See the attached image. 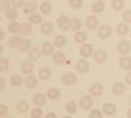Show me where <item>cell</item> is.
I'll return each instance as SVG.
<instances>
[{
    "label": "cell",
    "instance_id": "20",
    "mask_svg": "<svg viewBox=\"0 0 131 118\" xmlns=\"http://www.w3.org/2000/svg\"><path fill=\"white\" fill-rule=\"evenodd\" d=\"M119 64H121V67L125 68V70H131V58L122 57L121 59H119Z\"/></svg>",
    "mask_w": 131,
    "mask_h": 118
},
{
    "label": "cell",
    "instance_id": "48",
    "mask_svg": "<svg viewBox=\"0 0 131 118\" xmlns=\"http://www.w3.org/2000/svg\"><path fill=\"white\" fill-rule=\"evenodd\" d=\"M2 2V5H0V8H2V10H4V8L7 7V4H8V0H0Z\"/></svg>",
    "mask_w": 131,
    "mask_h": 118
},
{
    "label": "cell",
    "instance_id": "23",
    "mask_svg": "<svg viewBox=\"0 0 131 118\" xmlns=\"http://www.w3.org/2000/svg\"><path fill=\"white\" fill-rule=\"evenodd\" d=\"M37 10V4L34 2H29L24 7V13H34Z\"/></svg>",
    "mask_w": 131,
    "mask_h": 118
},
{
    "label": "cell",
    "instance_id": "38",
    "mask_svg": "<svg viewBox=\"0 0 131 118\" xmlns=\"http://www.w3.org/2000/svg\"><path fill=\"white\" fill-rule=\"evenodd\" d=\"M81 28V21L79 18H72L71 20V29L73 30H79Z\"/></svg>",
    "mask_w": 131,
    "mask_h": 118
},
{
    "label": "cell",
    "instance_id": "8",
    "mask_svg": "<svg viewBox=\"0 0 131 118\" xmlns=\"http://www.w3.org/2000/svg\"><path fill=\"white\" fill-rule=\"evenodd\" d=\"M98 36L101 38H107L112 36V28L109 25H102L100 26V30H98Z\"/></svg>",
    "mask_w": 131,
    "mask_h": 118
},
{
    "label": "cell",
    "instance_id": "9",
    "mask_svg": "<svg viewBox=\"0 0 131 118\" xmlns=\"http://www.w3.org/2000/svg\"><path fill=\"white\" fill-rule=\"evenodd\" d=\"M52 62L57 63V64H63L67 60H66V57H64V54L62 51H57V52H54V54H52Z\"/></svg>",
    "mask_w": 131,
    "mask_h": 118
},
{
    "label": "cell",
    "instance_id": "52",
    "mask_svg": "<svg viewBox=\"0 0 131 118\" xmlns=\"http://www.w3.org/2000/svg\"><path fill=\"white\" fill-rule=\"evenodd\" d=\"M63 118H72V117H70V115H66V117H63Z\"/></svg>",
    "mask_w": 131,
    "mask_h": 118
},
{
    "label": "cell",
    "instance_id": "33",
    "mask_svg": "<svg viewBox=\"0 0 131 118\" xmlns=\"http://www.w3.org/2000/svg\"><path fill=\"white\" fill-rule=\"evenodd\" d=\"M112 7L115 10H121L125 7V2L123 0H112Z\"/></svg>",
    "mask_w": 131,
    "mask_h": 118
},
{
    "label": "cell",
    "instance_id": "26",
    "mask_svg": "<svg viewBox=\"0 0 131 118\" xmlns=\"http://www.w3.org/2000/svg\"><path fill=\"white\" fill-rule=\"evenodd\" d=\"M16 108L18 109V112L25 113V112H28V109H29V104H28V101H25V100H21V101L17 102Z\"/></svg>",
    "mask_w": 131,
    "mask_h": 118
},
{
    "label": "cell",
    "instance_id": "15",
    "mask_svg": "<svg viewBox=\"0 0 131 118\" xmlns=\"http://www.w3.org/2000/svg\"><path fill=\"white\" fill-rule=\"evenodd\" d=\"M125 89H126L125 84H123V83H121V81H118V83H115V84L113 85V93H114V94H117V96L122 94V93L125 92Z\"/></svg>",
    "mask_w": 131,
    "mask_h": 118
},
{
    "label": "cell",
    "instance_id": "34",
    "mask_svg": "<svg viewBox=\"0 0 131 118\" xmlns=\"http://www.w3.org/2000/svg\"><path fill=\"white\" fill-rule=\"evenodd\" d=\"M42 115H43V113H42V109H39V106H36L34 109L30 110V117L31 118H41Z\"/></svg>",
    "mask_w": 131,
    "mask_h": 118
},
{
    "label": "cell",
    "instance_id": "22",
    "mask_svg": "<svg viewBox=\"0 0 131 118\" xmlns=\"http://www.w3.org/2000/svg\"><path fill=\"white\" fill-rule=\"evenodd\" d=\"M73 39L78 42V44H84V42L86 41V34L84 33V31H76V33L73 34Z\"/></svg>",
    "mask_w": 131,
    "mask_h": 118
},
{
    "label": "cell",
    "instance_id": "53",
    "mask_svg": "<svg viewBox=\"0 0 131 118\" xmlns=\"http://www.w3.org/2000/svg\"><path fill=\"white\" fill-rule=\"evenodd\" d=\"M128 102L131 104V96H130V97H128Z\"/></svg>",
    "mask_w": 131,
    "mask_h": 118
},
{
    "label": "cell",
    "instance_id": "31",
    "mask_svg": "<svg viewBox=\"0 0 131 118\" xmlns=\"http://www.w3.org/2000/svg\"><path fill=\"white\" fill-rule=\"evenodd\" d=\"M51 12V4L45 2V3H42L41 4V13L42 15H50Z\"/></svg>",
    "mask_w": 131,
    "mask_h": 118
},
{
    "label": "cell",
    "instance_id": "50",
    "mask_svg": "<svg viewBox=\"0 0 131 118\" xmlns=\"http://www.w3.org/2000/svg\"><path fill=\"white\" fill-rule=\"evenodd\" d=\"M127 117H128V118H131V108L127 110Z\"/></svg>",
    "mask_w": 131,
    "mask_h": 118
},
{
    "label": "cell",
    "instance_id": "44",
    "mask_svg": "<svg viewBox=\"0 0 131 118\" xmlns=\"http://www.w3.org/2000/svg\"><path fill=\"white\" fill-rule=\"evenodd\" d=\"M10 4L13 5V8H20V7H23L24 0H10Z\"/></svg>",
    "mask_w": 131,
    "mask_h": 118
},
{
    "label": "cell",
    "instance_id": "16",
    "mask_svg": "<svg viewBox=\"0 0 131 118\" xmlns=\"http://www.w3.org/2000/svg\"><path fill=\"white\" fill-rule=\"evenodd\" d=\"M21 71H23L24 73H26V75H30L33 72V64H31V62H29V60L23 62V64H21Z\"/></svg>",
    "mask_w": 131,
    "mask_h": 118
},
{
    "label": "cell",
    "instance_id": "18",
    "mask_svg": "<svg viewBox=\"0 0 131 118\" xmlns=\"http://www.w3.org/2000/svg\"><path fill=\"white\" fill-rule=\"evenodd\" d=\"M42 50L41 49H38V47H36V49H31L30 50V52H29V58L31 59V60H38L39 58H41V54H42Z\"/></svg>",
    "mask_w": 131,
    "mask_h": 118
},
{
    "label": "cell",
    "instance_id": "3",
    "mask_svg": "<svg viewBox=\"0 0 131 118\" xmlns=\"http://www.w3.org/2000/svg\"><path fill=\"white\" fill-rule=\"evenodd\" d=\"M78 81V78H76V73L73 72H66L63 75V83L66 85H72Z\"/></svg>",
    "mask_w": 131,
    "mask_h": 118
},
{
    "label": "cell",
    "instance_id": "42",
    "mask_svg": "<svg viewBox=\"0 0 131 118\" xmlns=\"http://www.w3.org/2000/svg\"><path fill=\"white\" fill-rule=\"evenodd\" d=\"M70 4L72 8H81L83 0H70Z\"/></svg>",
    "mask_w": 131,
    "mask_h": 118
},
{
    "label": "cell",
    "instance_id": "1",
    "mask_svg": "<svg viewBox=\"0 0 131 118\" xmlns=\"http://www.w3.org/2000/svg\"><path fill=\"white\" fill-rule=\"evenodd\" d=\"M76 71H78L79 73H86L88 72V70H89V64H88V62H86L85 59H80V60H78L76 62Z\"/></svg>",
    "mask_w": 131,
    "mask_h": 118
},
{
    "label": "cell",
    "instance_id": "21",
    "mask_svg": "<svg viewBox=\"0 0 131 118\" xmlns=\"http://www.w3.org/2000/svg\"><path fill=\"white\" fill-rule=\"evenodd\" d=\"M38 76H39L42 80H47V79H50V78H51V71H50L49 68H46V67H43V68H41V70H39Z\"/></svg>",
    "mask_w": 131,
    "mask_h": 118
},
{
    "label": "cell",
    "instance_id": "17",
    "mask_svg": "<svg viewBox=\"0 0 131 118\" xmlns=\"http://www.w3.org/2000/svg\"><path fill=\"white\" fill-rule=\"evenodd\" d=\"M118 51L121 52V54H127L130 51V44L127 41H122L118 44Z\"/></svg>",
    "mask_w": 131,
    "mask_h": 118
},
{
    "label": "cell",
    "instance_id": "14",
    "mask_svg": "<svg viewBox=\"0 0 131 118\" xmlns=\"http://www.w3.org/2000/svg\"><path fill=\"white\" fill-rule=\"evenodd\" d=\"M25 85H26V88L31 89V88H36L37 87V78L36 76H31V75H29V76L25 79Z\"/></svg>",
    "mask_w": 131,
    "mask_h": 118
},
{
    "label": "cell",
    "instance_id": "13",
    "mask_svg": "<svg viewBox=\"0 0 131 118\" xmlns=\"http://www.w3.org/2000/svg\"><path fill=\"white\" fill-rule=\"evenodd\" d=\"M86 26H88V29H96L97 25H98V20L96 16H88L86 17Z\"/></svg>",
    "mask_w": 131,
    "mask_h": 118
},
{
    "label": "cell",
    "instance_id": "47",
    "mask_svg": "<svg viewBox=\"0 0 131 118\" xmlns=\"http://www.w3.org/2000/svg\"><path fill=\"white\" fill-rule=\"evenodd\" d=\"M45 118H57V114L54 113V112H49V113L45 115Z\"/></svg>",
    "mask_w": 131,
    "mask_h": 118
},
{
    "label": "cell",
    "instance_id": "49",
    "mask_svg": "<svg viewBox=\"0 0 131 118\" xmlns=\"http://www.w3.org/2000/svg\"><path fill=\"white\" fill-rule=\"evenodd\" d=\"M126 83H127V84H131V72H128V73L126 75Z\"/></svg>",
    "mask_w": 131,
    "mask_h": 118
},
{
    "label": "cell",
    "instance_id": "7",
    "mask_svg": "<svg viewBox=\"0 0 131 118\" xmlns=\"http://www.w3.org/2000/svg\"><path fill=\"white\" fill-rule=\"evenodd\" d=\"M89 92H91L92 96L98 97V96H101L104 93V88H102V85H100V84H92L91 88H89Z\"/></svg>",
    "mask_w": 131,
    "mask_h": 118
},
{
    "label": "cell",
    "instance_id": "40",
    "mask_svg": "<svg viewBox=\"0 0 131 118\" xmlns=\"http://www.w3.org/2000/svg\"><path fill=\"white\" fill-rule=\"evenodd\" d=\"M66 110H67L68 113H75L76 112V102L73 101H70L66 104Z\"/></svg>",
    "mask_w": 131,
    "mask_h": 118
},
{
    "label": "cell",
    "instance_id": "25",
    "mask_svg": "<svg viewBox=\"0 0 131 118\" xmlns=\"http://www.w3.org/2000/svg\"><path fill=\"white\" fill-rule=\"evenodd\" d=\"M52 31V24L51 23H43L42 25H41V33L42 34H50Z\"/></svg>",
    "mask_w": 131,
    "mask_h": 118
},
{
    "label": "cell",
    "instance_id": "4",
    "mask_svg": "<svg viewBox=\"0 0 131 118\" xmlns=\"http://www.w3.org/2000/svg\"><path fill=\"white\" fill-rule=\"evenodd\" d=\"M92 105H93L92 97H89V96H84V97H81V100H80V108H81L83 110L91 109Z\"/></svg>",
    "mask_w": 131,
    "mask_h": 118
},
{
    "label": "cell",
    "instance_id": "5",
    "mask_svg": "<svg viewBox=\"0 0 131 118\" xmlns=\"http://www.w3.org/2000/svg\"><path fill=\"white\" fill-rule=\"evenodd\" d=\"M115 112H117V108H115L114 104H110V102L104 104V106H102V113H104V114H106V115L110 117V115H114Z\"/></svg>",
    "mask_w": 131,
    "mask_h": 118
},
{
    "label": "cell",
    "instance_id": "27",
    "mask_svg": "<svg viewBox=\"0 0 131 118\" xmlns=\"http://www.w3.org/2000/svg\"><path fill=\"white\" fill-rule=\"evenodd\" d=\"M52 50H54V46L50 44V42H43V45H42L43 54H45V55H50V54H52Z\"/></svg>",
    "mask_w": 131,
    "mask_h": 118
},
{
    "label": "cell",
    "instance_id": "43",
    "mask_svg": "<svg viewBox=\"0 0 131 118\" xmlns=\"http://www.w3.org/2000/svg\"><path fill=\"white\" fill-rule=\"evenodd\" d=\"M89 117H91V118H102V112L94 109V110L91 112V115H89Z\"/></svg>",
    "mask_w": 131,
    "mask_h": 118
},
{
    "label": "cell",
    "instance_id": "28",
    "mask_svg": "<svg viewBox=\"0 0 131 118\" xmlns=\"http://www.w3.org/2000/svg\"><path fill=\"white\" fill-rule=\"evenodd\" d=\"M59 94H60V92H59L58 88H50L47 91V97L51 99V100H57L59 97Z\"/></svg>",
    "mask_w": 131,
    "mask_h": 118
},
{
    "label": "cell",
    "instance_id": "12",
    "mask_svg": "<svg viewBox=\"0 0 131 118\" xmlns=\"http://www.w3.org/2000/svg\"><path fill=\"white\" fill-rule=\"evenodd\" d=\"M33 101H34L36 106H43L46 104V97H45V94H42V93H37V94H34V97H33Z\"/></svg>",
    "mask_w": 131,
    "mask_h": 118
},
{
    "label": "cell",
    "instance_id": "30",
    "mask_svg": "<svg viewBox=\"0 0 131 118\" xmlns=\"http://www.w3.org/2000/svg\"><path fill=\"white\" fill-rule=\"evenodd\" d=\"M23 79H21V76H18V75H13L12 78H10V84L13 85V87H20V85H23Z\"/></svg>",
    "mask_w": 131,
    "mask_h": 118
},
{
    "label": "cell",
    "instance_id": "46",
    "mask_svg": "<svg viewBox=\"0 0 131 118\" xmlns=\"http://www.w3.org/2000/svg\"><path fill=\"white\" fill-rule=\"evenodd\" d=\"M8 113V108H7V106L5 105H0V115H2V117H4L5 114Z\"/></svg>",
    "mask_w": 131,
    "mask_h": 118
},
{
    "label": "cell",
    "instance_id": "36",
    "mask_svg": "<svg viewBox=\"0 0 131 118\" xmlns=\"http://www.w3.org/2000/svg\"><path fill=\"white\" fill-rule=\"evenodd\" d=\"M30 23L31 24H41L42 23V16L37 13H31L30 15Z\"/></svg>",
    "mask_w": 131,
    "mask_h": 118
},
{
    "label": "cell",
    "instance_id": "32",
    "mask_svg": "<svg viewBox=\"0 0 131 118\" xmlns=\"http://www.w3.org/2000/svg\"><path fill=\"white\" fill-rule=\"evenodd\" d=\"M21 51H30L31 50V41L30 39H23V44H21Z\"/></svg>",
    "mask_w": 131,
    "mask_h": 118
},
{
    "label": "cell",
    "instance_id": "19",
    "mask_svg": "<svg viewBox=\"0 0 131 118\" xmlns=\"http://www.w3.org/2000/svg\"><path fill=\"white\" fill-rule=\"evenodd\" d=\"M92 10L94 13H101L105 10V3L104 2H96L92 5Z\"/></svg>",
    "mask_w": 131,
    "mask_h": 118
},
{
    "label": "cell",
    "instance_id": "6",
    "mask_svg": "<svg viewBox=\"0 0 131 118\" xmlns=\"http://www.w3.org/2000/svg\"><path fill=\"white\" fill-rule=\"evenodd\" d=\"M80 54L81 57L84 58H88L93 54V46L92 45H88V44H84L81 47H80Z\"/></svg>",
    "mask_w": 131,
    "mask_h": 118
},
{
    "label": "cell",
    "instance_id": "29",
    "mask_svg": "<svg viewBox=\"0 0 131 118\" xmlns=\"http://www.w3.org/2000/svg\"><path fill=\"white\" fill-rule=\"evenodd\" d=\"M17 10L15 9V8H9V9H7L5 10V17L7 18H9V20H16L17 18Z\"/></svg>",
    "mask_w": 131,
    "mask_h": 118
},
{
    "label": "cell",
    "instance_id": "54",
    "mask_svg": "<svg viewBox=\"0 0 131 118\" xmlns=\"http://www.w3.org/2000/svg\"><path fill=\"white\" fill-rule=\"evenodd\" d=\"M2 118H7V117H2Z\"/></svg>",
    "mask_w": 131,
    "mask_h": 118
},
{
    "label": "cell",
    "instance_id": "37",
    "mask_svg": "<svg viewBox=\"0 0 131 118\" xmlns=\"http://www.w3.org/2000/svg\"><path fill=\"white\" fill-rule=\"evenodd\" d=\"M117 31H118V34H121V36H125L127 31H128V26L126 24H119L117 26Z\"/></svg>",
    "mask_w": 131,
    "mask_h": 118
},
{
    "label": "cell",
    "instance_id": "39",
    "mask_svg": "<svg viewBox=\"0 0 131 118\" xmlns=\"http://www.w3.org/2000/svg\"><path fill=\"white\" fill-rule=\"evenodd\" d=\"M30 31H31V26L29 24H23V25H21V34H23V36L30 34Z\"/></svg>",
    "mask_w": 131,
    "mask_h": 118
},
{
    "label": "cell",
    "instance_id": "10",
    "mask_svg": "<svg viewBox=\"0 0 131 118\" xmlns=\"http://www.w3.org/2000/svg\"><path fill=\"white\" fill-rule=\"evenodd\" d=\"M93 55H94V60L97 63H104L106 60V52L104 50H96L93 52Z\"/></svg>",
    "mask_w": 131,
    "mask_h": 118
},
{
    "label": "cell",
    "instance_id": "24",
    "mask_svg": "<svg viewBox=\"0 0 131 118\" xmlns=\"http://www.w3.org/2000/svg\"><path fill=\"white\" fill-rule=\"evenodd\" d=\"M8 30L12 34H17V33H20V31H21V25L17 24V23H15V21H12V23L8 25Z\"/></svg>",
    "mask_w": 131,
    "mask_h": 118
},
{
    "label": "cell",
    "instance_id": "41",
    "mask_svg": "<svg viewBox=\"0 0 131 118\" xmlns=\"http://www.w3.org/2000/svg\"><path fill=\"white\" fill-rule=\"evenodd\" d=\"M8 68H9V62H8V59L2 58V59H0V70H2V71H7Z\"/></svg>",
    "mask_w": 131,
    "mask_h": 118
},
{
    "label": "cell",
    "instance_id": "51",
    "mask_svg": "<svg viewBox=\"0 0 131 118\" xmlns=\"http://www.w3.org/2000/svg\"><path fill=\"white\" fill-rule=\"evenodd\" d=\"M0 34H2V36H0V38H2V39H3V38H4V33H3V30H2V31H0Z\"/></svg>",
    "mask_w": 131,
    "mask_h": 118
},
{
    "label": "cell",
    "instance_id": "35",
    "mask_svg": "<svg viewBox=\"0 0 131 118\" xmlns=\"http://www.w3.org/2000/svg\"><path fill=\"white\" fill-rule=\"evenodd\" d=\"M54 45L58 46V47H63L66 45V37H63V36L55 37V38H54Z\"/></svg>",
    "mask_w": 131,
    "mask_h": 118
},
{
    "label": "cell",
    "instance_id": "11",
    "mask_svg": "<svg viewBox=\"0 0 131 118\" xmlns=\"http://www.w3.org/2000/svg\"><path fill=\"white\" fill-rule=\"evenodd\" d=\"M21 44H23V39H21L18 36H13V37H10L9 38V41H8V45L10 46V47H21Z\"/></svg>",
    "mask_w": 131,
    "mask_h": 118
},
{
    "label": "cell",
    "instance_id": "45",
    "mask_svg": "<svg viewBox=\"0 0 131 118\" xmlns=\"http://www.w3.org/2000/svg\"><path fill=\"white\" fill-rule=\"evenodd\" d=\"M123 20L126 23H131V10H126L123 15Z\"/></svg>",
    "mask_w": 131,
    "mask_h": 118
},
{
    "label": "cell",
    "instance_id": "2",
    "mask_svg": "<svg viewBox=\"0 0 131 118\" xmlns=\"http://www.w3.org/2000/svg\"><path fill=\"white\" fill-rule=\"evenodd\" d=\"M58 26L62 30H67L68 28H71V20H68V17L66 15H62L58 18Z\"/></svg>",
    "mask_w": 131,
    "mask_h": 118
}]
</instances>
